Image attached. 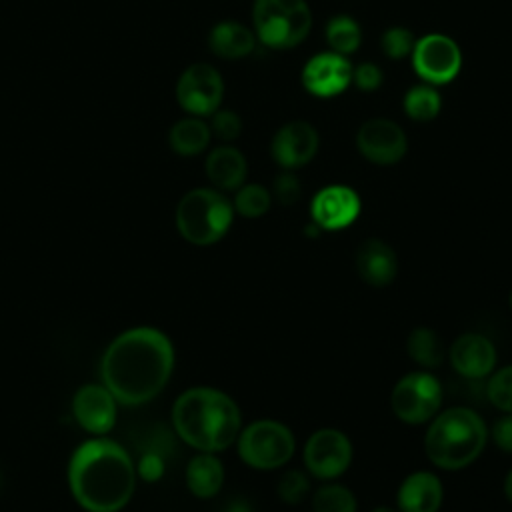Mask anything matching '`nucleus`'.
Returning a JSON list of instances; mask_svg holds the SVG:
<instances>
[{
  "label": "nucleus",
  "instance_id": "obj_1",
  "mask_svg": "<svg viewBox=\"0 0 512 512\" xmlns=\"http://www.w3.org/2000/svg\"><path fill=\"white\" fill-rule=\"evenodd\" d=\"M172 368L170 338L158 328L138 326L110 342L100 362V376L116 402L138 406L162 392Z\"/></svg>",
  "mask_w": 512,
  "mask_h": 512
},
{
  "label": "nucleus",
  "instance_id": "obj_2",
  "mask_svg": "<svg viewBox=\"0 0 512 512\" xmlns=\"http://www.w3.org/2000/svg\"><path fill=\"white\" fill-rule=\"evenodd\" d=\"M68 484L84 510L118 512L132 498L136 470L120 444L108 438H92L74 450Z\"/></svg>",
  "mask_w": 512,
  "mask_h": 512
},
{
  "label": "nucleus",
  "instance_id": "obj_3",
  "mask_svg": "<svg viewBox=\"0 0 512 512\" xmlns=\"http://www.w3.org/2000/svg\"><path fill=\"white\" fill-rule=\"evenodd\" d=\"M176 434L200 452H220L232 446L242 428L238 404L222 390L196 386L182 392L172 406Z\"/></svg>",
  "mask_w": 512,
  "mask_h": 512
},
{
  "label": "nucleus",
  "instance_id": "obj_4",
  "mask_svg": "<svg viewBox=\"0 0 512 512\" xmlns=\"http://www.w3.org/2000/svg\"><path fill=\"white\" fill-rule=\"evenodd\" d=\"M488 428L484 420L466 406L438 412L426 430L424 452L442 470H460L472 464L484 450Z\"/></svg>",
  "mask_w": 512,
  "mask_h": 512
},
{
  "label": "nucleus",
  "instance_id": "obj_5",
  "mask_svg": "<svg viewBox=\"0 0 512 512\" xmlns=\"http://www.w3.org/2000/svg\"><path fill=\"white\" fill-rule=\"evenodd\" d=\"M234 218L232 202L214 188H194L176 206V228L184 240L196 246L218 242Z\"/></svg>",
  "mask_w": 512,
  "mask_h": 512
},
{
  "label": "nucleus",
  "instance_id": "obj_6",
  "mask_svg": "<svg viewBox=\"0 0 512 512\" xmlns=\"http://www.w3.org/2000/svg\"><path fill=\"white\" fill-rule=\"evenodd\" d=\"M252 24L262 44L284 50L300 44L308 36L312 12L306 0H254Z\"/></svg>",
  "mask_w": 512,
  "mask_h": 512
},
{
  "label": "nucleus",
  "instance_id": "obj_7",
  "mask_svg": "<svg viewBox=\"0 0 512 512\" xmlns=\"http://www.w3.org/2000/svg\"><path fill=\"white\" fill-rule=\"evenodd\" d=\"M236 448L244 464L256 470H276L292 458L296 440L284 422L260 418L240 428Z\"/></svg>",
  "mask_w": 512,
  "mask_h": 512
},
{
  "label": "nucleus",
  "instance_id": "obj_8",
  "mask_svg": "<svg viewBox=\"0 0 512 512\" xmlns=\"http://www.w3.org/2000/svg\"><path fill=\"white\" fill-rule=\"evenodd\" d=\"M440 404L442 384L426 370L404 374L390 394V408L394 416L410 426L432 420L440 412Z\"/></svg>",
  "mask_w": 512,
  "mask_h": 512
},
{
  "label": "nucleus",
  "instance_id": "obj_9",
  "mask_svg": "<svg viewBox=\"0 0 512 512\" xmlns=\"http://www.w3.org/2000/svg\"><path fill=\"white\" fill-rule=\"evenodd\" d=\"M410 56L416 74L432 86L452 82L462 68V52L446 34H426L416 40Z\"/></svg>",
  "mask_w": 512,
  "mask_h": 512
},
{
  "label": "nucleus",
  "instance_id": "obj_10",
  "mask_svg": "<svg viewBox=\"0 0 512 512\" xmlns=\"http://www.w3.org/2000/svg\"><path fill=\"white\" fill-rule=\"evenodd\" d=\"M222 96V76L206 62L190 64L178 78L176 100L192 116H212L220 108Z\"/></svg>",
  "mask_w": 512,
  "mask_h": 512
},
{
  "label": "nucleus",
  "instance_id": "obj_11",
  "mask_svg": "<svg viewBox=\"0 0 512 512\" xmlns=\"http://www.w3.org/2000/svg\"><path fill=\"white\" fill-rule=\"evenodd\" d=\"M352 442L336 428L316 430L304 444V466L320 480H334L352 462Z\"/></svg>",
  "mask_w": 512,
  "mask_h": 512
},
{
  "label": "nucleus",
  "instance_id": "obj_12",
  "mask_svg": "<svg viewBox=\"0 0 512 512\" xmlns=\"http://www.w3.org/2000/svg\"><path fill=\"white\" fill-rule=\"evenodd\" d=\"M356 146L368 162L388 166L404 158L408 138L396 122L388 118H372L358 128Z\"/></svg>",
  "mask_w": 512,
  "mask_h": 512
},
{
  "label": "nucleus",
  "instance_id": "obj_13",
  "mask_svg": "<svg viewBox=\"0 0 512 512\" xmlns=\"http://www.w3.org/2000/svg\"><path fill=\"white\" fill-rule=\"evenodd\" d=\"M352 66L344 54L320 52L312 56L302 70L304 88L318 98H332L344 92L352 82Z\"/></svg>",
  "mask_w": 512,
  "mask_h": 512
},
{
  "label": "nucleus",
  "instance_id": "obj_14",
  "mask_svg": "<svg viewBox=\"0 0 512 512\" xmlns=\"http://www.w3.org/2000/svg\"><path fill=\"white\" fill-rule=\"evenodd\" d=\"M318 132L306 120H292L284 124L272 138L270 152L278 166L294 170L306 166L318 152Z\"/></svg>",
  "mask_w": 512,
  "mask_h": 512
},
{
  "label": "nucleus",
  "instance_id": "obj_15",
  "mask_svg": "<svg viewBox=\"0 0 512 512\" xmlns=\"http://www.w3.org/2000/svg\"><path fill=\"white\" fill-rule=\"evenodd\" d=\"M312 220L322 230L350 226L360 214V196L344 184H332L316 192L310 204Z\"/></svg>",
  "mask_w": 512,
  "mask_h": 512
},
{
  "label": "nucleus",
  "instance_id": "obj_16",
  "mask_svg": "<svg viewBox=\"0 0 512 512\" xmlns=\"http://www.w3.org/2000/svg\"><path fill=\"white\" fill-rule=\"evenodd\" d=\"M72 412L84 430L104 434L116 422V398L104 384H86L74 394Z\"/></svg>",
  "mask_w": 512,
  "mask_h": 512
},
{
  "label": "nucleus",
  "instance_id": "obj_17",
  "mask_svg": "<svg viewBox=\"0 0 512 512\" xmlns=\"http://www.w3.org/2000/svg\"><path fill=\"white\" fill-rule=\"evenodd\" d=\"M448 360L460 376L484 378L496 366V348L486 336L478 332H466L450 344Z\"/></svg>",
  "mask_w": 512,
  "mask_h": 512
},
{
  "label": "nucleus",
  "instance_id": "obj_18",
  "mask_svg": "<svg viewBox=\"0 0 512 512\" xmlns=\"http://www.w3.org/2000/svg\"><path fill=\"white\" fill-rule=\"evenodd\" d=\"M354 262L360 280L374 288L392 284L398 274V256L394 248L380 238L364 240L356 250Z\"/></svg>",
  "mask_w": 512,
  "mask_h": 512
},
{
  "label": "nucleus",
  "instance_id": "obj_19",
  "mask_svg": "<svg viewBox=\"0 0 512 512\" xmlns=\"http://www.w3.org/2000/svg\"><path fill=\"white\" fill-rule=\"evenodd\" d=\"M444 488L440 478L428 470L408 474L396 492L400 512H438L442 506Z\"/></svg>",
  "mask_w": 512,
  "mask_h": 512
},
{
  "label": "nucleus",
  "instance_id": "obj_20",
  "mask_svg": "<svg viewBox=\"0 0 512 512\" xmlns=\"http://www.w3.org/2000/svg\"><path fill=\"white\" fill-rule=\"evenodd\" d=\"M248 164L234 146H218L206 158V176L218 190H238L246 180Z\"/></svg>",
  "mask_w": 512,
  "mask_h": 512
},
{
  "label": "nucleus",
  "instance_id": "obj_21",
  "mask_svg": "<svg viewBox=\"0 0 512 512\" xmlns=\"http://www.w3.org/2000/svg\"><path fill=\"white\" fill-rule=\"evenodd\" d=\"M256 34L248 26L234 22V20H224L218 22L208 36L210 50L226 60H236L248 56L256 48Z\"/></svg>",
  "mask_w": 512,
  "mask_h": 512
},
{
  "label": "nucleus",
  "instance_id": "obj_22",
  "mask_svg": "<svg viewBox=\"0 0 512 512\" xmlns=\"http://www.w3.org/2000/svg\"><path fill=\"white\" fill-rule=\"evenodd\" d=\"M224 482V466L212 452L196 454L186 466V486L196 498H212Z\"/></svg>",
  "mask_w": 512,
  "mask_h": 512
},
{
  "label": "nucleus",
  "instance_id": "obj_23",
  "mask_svg": "<svg viewBox=\"0 0 512 512\" xmlns=\"http://www.w3.org/2000/svg\"><path fill=\"white\" fill-rule=\"evenodd\" d=\"M210 126L200 116H190L178 120L168 134L170 148L180 156H196L210 142Z\"/></svg>",
  "mask_w": 512,
  "mask_h": 512
},
{
  "label": "nucleus",
  "instance_id": "obj_24",
  "mask_svg": "<svg viewBox=\"0 0 512 512\" xmlns=\"http://www.w3.org/2000/svg\"><path fill=\"white\" fill-rule=\"evenodd\" d=\"M408 356L422 368H438L444 362V346L440 336L428 326H416L406 338Z\"/></svg>",
  "mask_w": 512,
  "mask_h": 512
},
{
  "label": "nucleus",
  "instance_id": "obj_25",
  "mask_svg": "<svg viewBox=\"0 0 512 512\" xmlns=\"http://www.w3.org/2000/svg\"><path fill=\"white\" fill-rule=\"evenodd\" d=\"M404 112L416 122L434 120L440 114L442 98L432 84H416L404 94Z\"/></svg>",
  "mask_w": 512,
  "mask_h": 512
},
{
  "label": "nucleus",
  "instance_id": "obj_26",
  "mask_svg": "<svg viewBox=\"0 0 512 512\" xmlns=\"http://www.w3.org/2000/svg\"><path fill=\"white\" fill-rule=\"evenodd\" d=\"M326 40L332 48V52L338 54H352L362 42V30L360 24L346 14H336L326 24Z\"/></svg>",
  "mask_w": 512,
  "mask_h": 512
},
{
  "label": "nucleus",
  "instance_id": "obj_27",
  "mask_svg": "<svg viewBox=\"0 0 512 512\" xmlns=\"http://www.w3.org/2000/svg\"><path fill=\"white\" fill-rule=\"evenodd\" d=\"M272 194L262 184H242L234 196V210L244 218H260L270 210Z\"/></svg>",
  "mask_w": 512,
  "mask_h": 512
},
{
  "label": "nucleus",
  "instance_id": "obj_28",
  "mask_svg": "<svg viewBox=\"0 0 512 512\" xmlns=\"http://www.w3.org/2000/svg\"><path fill=\"white\" fill-rule=\"evenodd\" d=\"M312 512H356V498L342 484H324L312 494Z\"/></svg>",
  "mask_w": 512,
  "mask_h": 512
},
{
  "label": "nucleus",
  "instance_id": "obj_29",
  "mask_svg": "<svg viewBox=\"0 0 512 512\" xmlns=\"http://www.w3.org/2000/svg\"><path fill=\"white\" fill-rule=\"evenodd\" d=\"M488 400L494 408L508 414L512 412V364L496 370L488 380Z\"/></svg>",
  "mask_w": 512,
  "mask_h": 512
},
{
  "label": "nucleus",
  "instance_id": "obj_30",
  "mask_svg": "<svg viewBox=\"0 0 512 512\" xmlns=\"http://www.w3.org/2000/svg\"><path fill=\"white\" fill-rule=\"evenodd\" d=\"M308 492H310V480L306 472L298 468L286 470L278 480V496L290 506L300 504L308 496Z\"/></svg>",
  "mask_w": 512,
  "mask_h": 512
},
{
  "label": "nucleus",
  "instance_id": "obj_31",
  "mask_svg": "<svg viewBox=\"0 0 512 512\" xmlns=\"http://www.w3.org/2000/svg\"><path fill=\"white\" fill-rule=\"evenodd\" d=\"M414 44H416V40H414L412 32L402 26H392V28L384 30V34L380 38L382 52L392 60H400V58H406L408 54H412Z\"/></svg>",
  "mask_w": 512,
  "mask_h": 512
},
{
  "label": "nucleus",
  "instance_id": "obj_32",
  "mask_svg": "<svg viewBox=\"0 0 512 512\" xmlns=\"http://www.w3.org/2000/svg\"><path fill=\"white\" fill-rule=\"evenodd\" d=\"M210 132L224 140V142H230V140H236L242 132V120L236 112L232 110H216L212 114V124H210Z\"/></svg>",
  "mask_w": 512,
  "mask_h": 512
},
{
  "label": "nucleus",
  "instance_id": "obj_33",
  "mask_svg": "<svg viewBox=\"0 0 512 512\" xmlns=\"http://www.w3.org/2000/svg\"><path fill=\"white\" fill-rule=\"evenodd\" d=\"M300 194H302L300 180H298L290 170H286V172H282V174H278V176L274 178L272 196H274L280 204L290 206V204L298 202Z\"/></svg>",
  "mask_w": 512,
  "mask_h": 512
},
{
  "label": "nucleus",
  "instance_id": "obj_34",
  "mask_svg": "<svg viewBox=\"0 0 512 512\" xmlns=\"http://www.w3.org/2000/svg\"><path fill=\"white\" fill-rule=\"evenodd\" d=\"M382 80H384L382 70L372 62H362L360 66H356L352 70V82L364 92H372V90L380 88Z\"/></svg>",
  "mask_w": 512,
  "mask_h": 512
},
{
  "label": "nucleus",
  "instance_id": "obj_35",
  "mask_svg": "<svg viewBox=\"0 0 512 512\" xmlns=\"http://www.w3.org/2000/svg\"><path fill=\"white\" fill-rule=\"evenodd\" d=\"M490 436L494 440V444L512 454V412L504 414L502 418H498L494 424H492V430H490Z\"/></svg>",
  "mask_w": 512,
  "mask_h": 512
},
{
  "label": "nucleus",
  "instance_id": "obj_36",
  "mask_svg": "<svg viewBox=\"0 0 512 512\" xmlns=\"http://www.w3.org/2000/svg\"><path fill=\"white\" fill-rule=\"evenodd\" d=\"M224 512H254V510H252L250 502H246V500H242V498H234V500L228 502V506L224 508Z\"/></svg>",
  "mask_w": 512,
  "mask_h": 512
},
{
  "label": "nucleus",
  "instance_id": "obj_37",
  "mask_svg": "<svg viewBox=\"0 0 512 512\" xmlns=\"http://www.w3.org/2000/svg\"><path fill=\"white\" fill-rule=\"evenodd\" d=\"M504 494L512 504V468H510V472L506 474V480H504Z\"/></svg>",
  "mask_w": 512,
  "mask_h": 512
},
{
  "label": "nucleus",
  "instance_id": "obj_38",
  "mask_svg": "<svg viewBox=\"0 0 512 512\" xmlns=\"http://www.w3.org/2000/svg\"><path fill=\"white\" fill-rule=\"evenodd\" d=\"M372 512H400V510H394L390 506H376Z\"/></svg>",
  "mask_w": 512,
  "mask_h": 512
},
{
  "label": "nucleus",
  "instance_id": "obj_39",
  "mask_svg": "<svg viewBox=\"0 0 512 512\" xmlns=\"http://www.w3.org/2000/svg\"><path fill=\"white\" fill-rule=\"evenodd\" d=\"M510 308H512V292H510Z\"/></svg>",
  "mask_w": 512,
  "mask_h": 512
}]
</instances>
